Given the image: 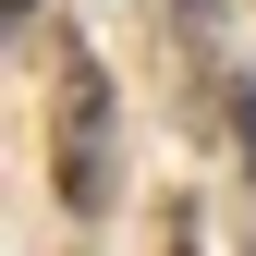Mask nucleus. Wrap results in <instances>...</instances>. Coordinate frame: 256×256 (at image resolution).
<instances>
[{
  "label": "nucleus",
  "instance_id": "f257e3e1",
  "mask_svg": "<svg viewBox=\"0 0 256 256\" xmlns=\"http://www.w3.org/2000/svg\"><path fill=\"white\" fill-rule=\"evenodd\" d=\"M61 183H74V208H98V183H110V86L98 74H74V158H61Z\"/></svg>",
  "mask_w": 256,
  "mask_h": 256
},
{
  "label": "nucleus",
  "instance_id": "f03ea898",
  "mask_svg": "<svg viewBox=\"0 0 256 256\" xmlns=\"http://www.w3.org/2000/svg\"><path fill=\"white\" fill-rule=\"evenodd\" d=\"M0 12H12V24H24V12H37V0H0Z\"/></svg>",
  "mask_w": 256,
  "mask_h": 256
},
{
  "label": "nucleus",
  "instance_id": "7ed1b4c3",
  "mask_svg": "<svg viewBox=\"0 0 256 256\" xmlns=\"http://www.w3.org/2000/svg\"><path fill=\"white\" fill-rule=\"evenodd\" d=\"M171 256H196V232H171Z\"/></svg>",
  "mask_w": 256,
  "mask_h": 256
}]
</instances>
